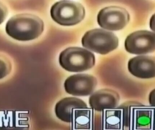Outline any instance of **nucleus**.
<instances>
[{"label":"nucleus","instance_id":"f257e3e1","mask_svg":"<svg viewBox=\"0 0 155 130\" xmlns=\"http://www.w3.org/2000/svg\"><path fill=\"white\" fill-rule=\"evenodd\" d=\"M43 21L29 14H16L7 21L5 31L10 37L20 41H28L39 37L44 30Z\"/></svg>","mask_w":155,"mask_h":130},{"label":"nucleus","instance_id":"f03ea898","mask_svg":"<svg viewBox=\"0 0 155 130\" xmlns=\"http://www.w3.org/2000/svg\"><path fill=\"white\" fill-rule=\"evenodd\" d=\"M59 63L68 71L79 72L92 68L95 63V58L92 52L85 49L70 47L61 52Z\"/></svg>","mask_w":155,"mask_h":130},{"label":"nucleus","instance_id":"7ed1b4c3","mask_svg":"<svg viewBox=\"0 0 155 130\" xmlns=\"http://www.w3.org/2000/svg\"><path fill=\"white\" fill-rule=\"evenodd\" d=\"M83 47L92 51L105 55L118 46L117 37L111 32L96 29L86 33L82 39Z\"/></svg>","mask_w":155,"mask_h":130},{"label":"nucleus","instance_id":"20e7f679","mask_svg":"<svg viewBox=\"0 0 155 130\" xmlns=\"http://www.w3.org/2000/svg\"><path fill=\"white\" fill-rule=\"evenodd\" d=\"M51 13L53 20L57 23L64 26H72L84 19L85 10L79 3L63 0L52 6Z\"/></svg>","mask_w":155,"mask_h":130},{"label":"nucleus","instance_id":"39448f33","mask_svg":"<svg viewBox=\"0 0 155 130\" xmlns=\"http://www.w3.org/2000/svg\"><path fill=\"white\" fill-rule=\"evenodd\" d=\"M130 20L127 11L122 7L110 6L99 11L97 22L100 27L105 30L117 31L124 28Z\"/></svg>","mask_w":155,"mask_h":130},{"label":"nucleus","instance_id":"423d86ee","mask_svg":"<svg viewBox=\"0 0 155 130\" xmlns=\"http://www.w3.org/2000/svg\"><path fill=\"white\" fill-rule=\"evenodd\" d=\"M127 52L135 55H143L155 51V33L147 30L135 32L127 36L125 41Z\"/></svg>","mask_w":155,"mask_h":130},{"label":"nucleus","instance_id":"0eeeda50","mask_svg":"<svg viewBox=\"0 0 155 130\" xmlns=\"http://www.w3.org/2000/svg\"><path fill=\"white\" fill-rule=\"evenodd\" d=\"M97 85L96 78L84 74L74 75L68 77L64 87L67 93L74 96H85L92 94Z\"/></svg>","mask_w":155,"mask_h":130},{"label":"nucleus","instance_id":"6e6552de","mask_svg":"<svg viewBox=\"0 0 155 130\" xmlns=\"http://www.w3.org/2000/svg\"><path fill=\"white\" fill-rule=\"evenodd\" d=\"M128 69L134 76L143 79L155 77V57L150 56H138L130 60Z\"/></svg>","mask_w":155,"mask_h":130},{"label":"nucleus","instance_id":"1a4fd4ad","mask_svg":"<svg viewBox=\"0 0 155 130\" xmlns=\"http://www.w3.org/2000/svg\"><path fill=\"white\" fill-rule=\"evenodd\" d=\"M120 101L117 92L109 89L99 90L92 94L89 99L90 107L97 112L116 108Z\"/></svg>","mask_w":155,"mask_h":130},{"label":"nucleus","instance_id":"9d476101","mask_svg":"<svg viewBox=\"0 0 155 130\" xmlns=\"http://www.w3.org/2000/svg\"><path fill=\"white\" fill-rule=\"evenodd\" d=\"M130 112V119L127 121L126 127L128 121L130 120V127H135L134 129H153L152 127H154L155 119L154 108L148 107L134 108Z\"/></svg>","mask_w":155,"mask_h":130},{"label":"nucleus","instance_id":"9b49d317","mask_svg":"<svg viewBox=\"0 0 155 130\" xmlns=\"http://www.w3.org/2000/svg\"><path fill=\"white\" fill-rule=\"evenodd\" d=\"M86 108H87V105L82 100L74 97H68L56 103L55 113L59 119L67 123H71L73 111Z\"/></svg>","mask_w":155,"mask_h":130},{"label":"nucleus","instance_id":"f8f14e48","mask_svg":"<svg viewBox=\"0 0 155 130\" xmlns=\"http://www.w3.org/2000/svg\"><path fill=\"white\" fill-rule=\"evenodd\" d=\"M114 108L104 111L103 121L106 129H119L124 127V110L123 108Z\"/></svg>","mask_w":155,"mask_h":130},{"label":"nucleus","instance_id":"ddd939ff","mask_svg":"<svg viewBox=\"0 0 155 130\" xmlns=\"http://www.w3.org/2000/svg\"><path fill=\"white\" fill-rule=\"evenodd\" d=\"M93 111L88 108L73 111L71 123L74 129H89L93 119Z\"/></svg>","mask_w":155,"mask_h":130},{"label":"nucleus","instance_id":"4468645a","mask_svg":"<svg viewBox=\"0 0 155 130\" xmlns=\"http://www.w3.org/2000/svg\"><path fill=\"white\" fill-rule=\"evenodd\" d=\"M12 71V64L8 59L0 55V80L8 75Z\"/></svg>","mask_w":155,"mask_h":130},{"label":"nucleus","instance_id":"2eb2a0df","mask_svg":"<svg viewBox=\"0 0 155 130\" xmlns=\"http://www.w3.org/2000/svg\"><path fill=\"white\" fill-rule=\"evenodd\" d=\"M7 15V10L6 7L0 2V24L4 21Z\"/></svg>","mask_w":155,"mask_h":130},{"label":"nucleus","instance_id":"dca6fc26","mask_svg":"<svg viewBox=\"0 0 155 130\" xmlns=\"http://www.w3.org/2000/svg\"><path fill=\"white\" fill-rule=\"evenodd\" d=\"M149 102L151 106L155 107V89L153 90L149 94Z\"/></svg>","mask_w":155,"mask_h":130},{"label":"nucleus","instance_id":"f3484780","mask_svg":"<svg viewBox=\"0 0 155 130\" xmlns=\"http://www.w3.org/2000/svg\"><path fill=\"white\" fill-rule=\"evenodd\" d=\"M150 27L151 30L155 32V14L151 17L150 21Z\"/></svg>","mask_w":155,"mask_h":130}]
</instances>
